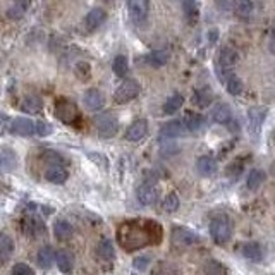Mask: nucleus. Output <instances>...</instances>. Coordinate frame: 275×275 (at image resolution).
<instances>
[{"instance_id": "f257e3e1", "label": "nucleus", "mask_w": 275, "mask_h": 275, "mask_svg": "<svg viewBox=\"0 0 275 275\" xmlns=\"http://www.w3.org/2000/svg\"><path fill=\"white\" fill-rule=\"evenodd\" d=\"M210 236L217 245H224L232 236V222L227 215H215L210 222Z\"/></svg>"}, {"instance_id": "f03ea898", "label": "nucleus", "mask_w": 275, "mask_h": 275, "mask_svg": "<svg viewBox=\"0 0 275 275\" xmlns=\"http://www.w3.org/2000/svg\"><path fill=\"white\" fill-rule=\"evenodd\" d=\"M139 91H141V86H139V83L136 79H126L120 83V86L115 89L114 100H115V103L123 105V103L134 100V98L139 95Z\"/></svg>"}, {"instance_id": "7ed1b4c3", "label": "nucleus", "mask_w": 275, "mask_h": 275, "mask_svg": "<svg viewBox=\"0 0 275 275\" xmlns=\"http://www.w3.org/2000/svg\"><path fill=\"white\" fill-rule=\"evenodd\" d=\"M95 126L102 138H114L119 131V120L112 114H100L95 117Z\"/></svg>"}, {"instance_id": "20e7f679", "label": "nucleus", "mask_w": 275, "mask_h": 275, "mask_svg": "<svg viewBox=\"0 0 275 275\" xmlns=\"http://www.w3.org/2000/svg\"><path fill=\"white\" fill-rule=\"evenodd\" d=\"M128 12L136 24H141L146 21L150 12V0H128Z\"/></svg>"}, {"instance_id": "39448f33", "label": "nucleus", "mask_w": 275, "mask_h": 275, "mask_svg": "<svg viewBox=\"0 0 275 275\" xmlns=\"http://www.w3.org/2000/svg\"><path fill=\"white\" fill-rule=\"evenodd\" d=\"M55 115H57V119L62 120V123L71 124L78 119V107H76L73 102L62 98V100H58L55 103Z\"/></svg>"}, {"instance_id": "423d86ee", "label": "nucleus", "mask_w": 275, "mask_h": 275, "mask_svg": "<svg viewBox=\"0 0 275 275\" xmlns=\"http://www.w3.org/2000/svg\"><path fill=\"white\" fill-rule=\"evenodd\" d=\"M267 117V109L265 107H251L248 110V126H250V134L253 136H258L261 126H263V120Z\"/></svg>"}, {"instance_id": "0eeeda50", "label": "nucleus", "mask_w": 275, "mask_h": 275, "mask_svg": "<svg viewBox=\"0 0 275 275\" xmlns=\"http://www.w3.org/2000/svg\"><path fill=\"white\" fill-rule=\"evenodd\" d=\"M136 198L141 205L150 206L157 201V198H159V191H157L155 184L146 181V182L139 184V186L136 188Z\"/></svg>"}, {"instance_id": "6e6552de", "label": "nucleus", "mask_w": 275, "mask_h": 275, "mask_svg": "<svg viewBox=\"0 0 275 275\" xmlns=\"http://www.w3.org/2000/svg\"><path fill=\"white\" fill-rule=\"evenodd\" d=\"M11 131L17 136H33L37 134V123H33L28 117H16L11 124Z\"/></svg>"}, {"instance_id": "1a4fd4ad", "label": "nucleus", "mask_w": 275, "mask_h": 275, "mask_svg": "<svg viewBox=\"0 0 275 275\" xmlns=\"http://www.w3.org/2000/svg\"><path fill=\"white\" fill-rule=\"evenodd\" d=\"M200 241L198 234L189 231L186 227H174L172 231V242L177 246H193Z\"/></svg>"}, {"instance_id": "9d476101", "label": "nucleus", "mask_w": 275, "mask_h": 275, "mask_svg": "<svg viewBox=\"0 0 275 275\" xmlns=\"http://www.w3.org/2000/svg\"><path fill=\"white\" fill-rule=\"evenodd\" d=\"M105 19H107L105 9L95 7L88 12L86 17H84V28H86V31H89V33H91V31H97L103 22H105Z\"/></svg>"}, {"instance_id": "9b49d317", "label": "nucleus", "mask_w": 275, "mask_h": 275, "mask_svg": "<svg viewBox=\"0 0 275 275\" xmlns=\"http://www.w3.org/2000/svg\"><path fill=\"white\" fill-rule=\"evenodd\" d=\"M83 102H84V107H86L88 110H91V112L100 110L102 107L105 105V98H103L100 89H97V88L86 89L84 95H83Z\"/></svg>"}, {"instance_id": "f8f14e48", "label": "nucleus", "mask_w": 275, "mask_h": 275, "mask_svg": "<svg viewBox=\"0 0 275 275\" xmlns=\"http://www.w3.org/2000/svg\"><path fill=\"white\" fill-rule=\"evenodd\" d=\"M146 133H148V123L145 119H136L128 128V131H126V139L133 143L141 141L146 136Z\"/></svg>"}, {"instance_id": "ddd939ff", "label": "nucleus", "mask_w": 275, "mask_h": 275, "mask_svg": "<svg viewBox=\"0 0 275 275\" xmlns=\"http://www.w3.org/2000/svg\"><path fill=\"white\" fill-rule=\"evenodd\" d=\"M186 131V126H184L182 120H170L162 126L160 129V136L164 139H172V138H179L181 134H184Z\"/></svg>"}, {"instance_id": "4468645a", "label": "nucleus", "mask_w": 275, "mask_h": 275, "mask_svg": "<svg viewBox=\"0 0 275 275\" xmlns=\"http://www.w3.org/2000/svg\"><path fill=\"white\" fill-rule=\"evenodd\" d=\"M219 62L224 69H232L234 66L239 62V53L237 50H234L232 47H224L219 52Z\"/></svg>"}, {"instance_id": "2eb2a0df", "label": "nucleus", "mask_w": 275, "mask_h": 275, "mask_svg": "<svg viewBox=\"0 0 275 275\" xmlns=\"http://www.w3.org/2000/svg\"><path fill=\"white\" fill-rule=\"evenodd\" d=\"M211 120L217 124H229L232 120V110L227 103H219L211 110Z\"/></svg>"}, {"instance_id": "dca6fc26", "label": "nucleus", "mask_w": 275, "mask_h": 275, "mask_svg": "<svg viewBox=\"0 0 275 275\" xmlns=\"http://www.w3.org/2000/svg\"><path fill=\"white\" fill-rule=\"evenodd\" d=\"M67 170L62 165H48L45 170V179L53 184H62L67 181Z\"/></svg>"}, {"instance_id": "f3484780", "label": "nucleus", "mask_w": 275, "mask_h": 275, "mask_svg": "<svg viewBox=\"0 0 275 275\" xmlns=\"http://www.w3.org/2000/svg\"><path fill=\"white\" fill-rule=\"evenodd\" d=\"M196 169H198V172H200L201 175L210 177V175H213L215 172H217V162H215V159H211V157H208V155H203L196 162Z\"/></svg>"}, {"instance_id": "a211bd4d", "label": "nucleus", "mask_w": 275, "mask_h": 275, "mask_svg": "<svg viewBox=\"0 0 275 275\" xmlns=\"http://www.w3.org/2000/svg\"><path fill=\"white\" fill-rule=\"evenodd\" d=\"M14 253V241L9 234H0V263H6Z\"/></svg>"}, {"instance_id": "6ab92c4d", "label": "nucleus", "mask_w": 275, "mask_h": 275, "mask_svg": "<svg viewBox=\"0 0 275 275\" xmlns=\"http://www.w3.org/2000/svg\"><path fill=\"white\" fill-rule=\"evenodd\" d=\"M55 263H57V267H58L60 272L69 273V272H73L74 258H73V255H71L69 251L60 250V251H57V253H55Z\"/></svg>"}, {"instance_id": "aec40b11", "label": "nucleus", "mask_w": 275, "mask_h": 275, "mask_svg": "<svg viewBox=\"0 0 275 275\" xmlns=\"http://www.w3.org/2000/svg\"><path fill=\"white\" fill-rule=\"evenodd\" d=\"M241 253H242V256H245L246 260H251V261H260L261 258H263L261 246L258 245V242H255V241L246 242V245L242 246Z\"/></svg>"}, {"instance_id": "412c9836", "label": "nucleus", "mask_w": 275, "mask_h": 275, "mask_svg": "<svg viewBox=\"0 0 275 275\" xmlns=\"http://www.w3.org/2000/svg\"><path fill=\"white\" fill-rule=\"evenodd\" d=\"M53 234H55V237L58 241H66V239H69L73 236V225L64 219L57 220V222L53 224Z\"/></svg>"}, {"instance_id": "4be33fe9", "label": "nucleus", "mask_w": 275, "mask_h": 275, "mask_svg": "<svg viewBox=\"0 0 275 275\" xmlns=\"http://www.w3.org/2000/svg\"><path fill=\"white\" fill-rule=\"evenodd\" d=\"M182 12L189 24H195L200 17V9H198L196 0H182Z\"/></svg>"}, {"instance_id": "5701e85b", "label": "nucleus", "mask_w": 275, "mask_h": 275, "mask_svg": "<svg viewBox=\"0 0 275 275\" xmlns=\"http://www.w3.org/2000/svg\"><path fill=\"white\" fill-rule=\"evenodd\" d=\"M182 123H184V126H186L188 131H191V133H196V131H200L203 126H205V119H203V115H200V114H193V112H188V114L184 115Z\"/></svg>"}, {"instance_id": "b1692460", "label": "nucleus", "mask_w": 275, "mask_h": 275, "mask_svg": "<svg viewBox=\"0 0 275 275\" xmlns=\"http://www.w3.org/2000/svg\"><path fill=\"white\" fill-rule=\"evenodd\" d=\"M26 232H29L31 236H40L45 232V224L43 220L37 217V215H28L26 217Z\"/></svg>"}, {"instance_id": "393cba45", "label": "nucleus", "mask_w": 275, "mask_h": 275, "mask_svg": "<svg viewBox=\"0 0 275 275\" xmlns=\"http://www.w3.org/2000/svg\"><path fill=\"white\" fill-rule=\"evenodd\" d=\"M43 109V102L38 97H26L21 103V110L26 114H38Z\"/></svg>"}, {"instance_id": "a878e982", "label": "nucleus", "mask_w": 275, "mask_h": 275, "mask_svg": "<svg viewBox=\"0 0 275 275\" xmlns=\"http://www.w3.org/2000/svg\"><path fill=\"white\" fill-rule=\"evenodd\" d=\"M97 253L102 260H107V261L115 258V250H114V245H112L110 239H102V241L98 242Z\"/></svg>"}, {"instance_id": "bb28decb", "label": "nucleus", "mask_w": 275, "mask_h": 275, "mask_svg": "<svg viewBox=\"0 0 275 275\" xmlns=\"http://www.w3.org/2000/svg\"><path fill=\"white\" fill-rule=\"evenodd\" d=\"M53 260H55V253H53V250L50 246H43V248H40V251H38V265L42 268H50L52 267V263H53Z\"/></svg>"}, {"instance_id": "cd10ccee", "label": "nucleus", "mask_w": 275, "mask_h": 275, "mask_svg": "<svg viewBox=\"0 0 275 275\" xmlns=\"http://www.w3.org/2000/svg\"><path fill=\"white\" fill-rule=\"evenodd\" d=\"M26 11H28V0H14L12 2V6L9 7L7 11V16L11 17V19H21V17H24Z\"/></svg>"}, {"instance_id": "c85d7f7f", "label": "nucleus", "mask_w": 275, "mask_h": 275, "mask_svg": "<svg viewBox=\"0 0 275 275\" xmlns=\"http://www.w3.org/2000/svg\"><path fill=\"white\" fill-rule=\"evenodd\" d=\"M182 102H184V98H182V95H179V93L169 97L167 98V102L164 103V114H167V115L175 114V112L182 107Z\"/></svg>"}, {"instance_id": "c756f323", "label": "nucleus", "mask_w": 275, "mask_h": 275, "mask_svg": "<svg viewBox=\"0 0 275 275\" xmlns=\"http://www.w3.org/2000/svg\"><path fill=\"white\" fill-rule=\"evenodd\" d=\"M234 12H236L237 16H241V17H250L255 12L253 0H236Z\"/></svg>"}, {"instance_id": "7c9ffc66", "label": "nucleus", "mask_w": 275, "mask_h": 275, "mask_svg": "<svg viewBox=\"0 0 275 275\" xmlns=\"http://www.w3.org/2000/svg\"><path fill=\"white\" fill-rule=\"evenodd\" d=\"M146 62L151 67H162L169 62V52L167 50H155L146 57Z\"/></svg>"}, {"instance_id": "2f4dec72", "label": "nucleus", "mask_w": 275, "mask_h": 275, "mask_svg": "<svg viewBox=\"0 0 275 275\" xmlns=\"http://www.w3.org/2000/svg\"><path fill=\"white\" fill-rule=\"evenodd\" d=\"M112 71L115 73V76H119V78H124L126 74H128L129 71V60L126 55H117L114 58V62H112Z\"/></svg>"}, {"instance_id": "473e14b6", "label": "nucleus", "mask_w": 275, "mask_h": 275, "mask_svg": "<svg viewBox=\"0 0 275 275\" xmlns=\"http://www.w3.org/2000/svg\"><path fill=\"white\" fill-rule=\"evenodd\" d=\"M265 181V172L261 169H253L250 174H248V188L250 189H258Z\"/></svg>"}, {"instance_id": "72a5a7b5", "label": "nucleus", "mask_w": 275, "mask_h": 275, "mask_svg": "<svg viewBox=\"0 0 275 275\" xmlns=\"http://www.w3.org/2000/svg\"><path fill=\"white\" fill-rule=\"evenodd\" d=\"M225 88H227V91L231 93L232 97H237V95L242 91V81L239 79L236 74H229L227 78H225Z\"/></svg>"}, {"instance_id": "f704fd0d", "label": "nucleus", "mask_w": 275, "mask_h": 275, "mask_svg": "<svg viewBox=\"0 0 275 275\" xmlns=\"http://www.w3.org/2000/svg\"><path fill=\"white\" fill-rule=\"evenodd\" d=\"M203 272L205 275H225V267L217 260H208L203 265Z\"/></svg>"}, {"instance_id": "c9c22d12", "label": "nucleus", "mask_w": 275, "mask_h": 275, "mask_svg": "<svg viewBox=\"0 0 275 275\" xmlns=\"http://www.w3.org/2000/svg\"><path fill=\"white\" fill-rule=\"evenodd\" d=\"M193 102H195L198 107L205 109V107H208L211 103V91L210 89H198L195 97H193Z\"/></svg>"}, {"instance_id": "e433bc0d", "label": "nucleus", "mask_w": 275, "mask_h": 275, "mask_svg": "<svg viewBox=\"0 0 275 275\" xmlns=\"http://www.w3.org/2000/svg\"><path fill=\"white\" fill-rule=\"evenodd\" d=\"M179 196L175 195V193H170V195L165 196V200L162 201V208H164L165 211H169V213H172V211H175L179 208Z\"/></svg>"}, {"instance_id": "4c0bfd02", "label": "nucleus", "mask_w": 275, "mask_h": 275, "mask_svg": "<svg viewBox=\"0 0 275 275\" xmlns=\"http://www.w3.org/2000/svg\"><path fill=\"white\" fill-rule=\"evenodd\" d=\"M74 73L79 79L86 81V79H89V76H91V67H89L88 62H78L74 67Z\"/></svg>"}, {"instance_id": "58836bf2", "label": "nucleus", "mask_w": 275, "mask_h": 275, "mask_svg": "<svg viewBox=\"0 0 275 275\" xmlns=\"http://www.w3.org/2000/svg\"><path fill=\"white\" fill-rule=\"evenodd\" d=\"M11 275H35V273H33V270H31L29 265H26V263H16L14 268H12Z\"/></svg>"}, {"instance_id": "ea45409f", "label": "nucleus", "mask_w": 275, "mask_h": 275, "mask_svg": "<svg viewBox=\"0 0 275 275\" xmlns=\"http://www.w3.org/2000/svg\"><path fill=\"white\" fill-rule=\"evenodd\" d=\"M52 126L48 123H45V120H40L37 123V134L38 136H48V134H52Z\"/></svg>"}, {"instance_id": "a19ab883", "label": "nucleus", "mask_w": 275, "mask_h": 275, "mask_svg": "<svg viewBox=\"0 0 275 275\" xmlns=\"http://www.w3.org/2000/svg\"><path fill=\"white\" fill-rule=\"evenodd\" d=\"M151 275H177L175 273V270H172V267L167 263H159L157 265V270L153 272Z\"/></svg>"}, {"instance_id": "79ce46f5", "label": "nucleus", "mask_w": 275, "mask_h": 275, "mask_svg": "<svg viewBox=\"0 0 275 275\" xmlns=\"http://www.w3.org/2000/svg\"><path fill=\"white\" fill-rule=\"evenodd\" d=\"M150 256H139V258L134 260V268L136 270H146L148 268V265H150Z\"/></svg>"}, {"instance_id": "37998d69", "label": "nucleus", "mask_w": 275, "mask_h": 275, "mask_svg": "<svg viewBox=\"0 0 275 275\" xmlns=\"http://www.w3.org/2000/svg\"><path fill=\"white\" fill-rule=\"evenodd\" d=\"M217 6L220 11H232L236 6V0H217Z\"/></svg>"}, {"instance_id": "c03bdc74", "label": "nucleus", "mask_w": 275, "mask_h": 275, "mask_svg": "<svg viewBox=\"0 0 275 275\" xmlns=\"http://www.w3.org/2000/svg\"><path fill=\"white\" fill-rule=\"evenodd\" d=\"M45 160L47 162H52V165H60L62 164V157L58 153H53V151H48L45 155Z\"/></svg>"}, {"instance_id": "a18cd8bd", "label": "nucleus", "mask_w": 275, "mask_h": 275, "mask_svg": "<svg viewBox=\"0 0 275 275\" xmlns=\"http://www.w3.org/2000/svg\"><path fill=\"white\" fill-rule=\"evenodd\" d=\"M217 38H219V29H210V33H208V42L210 43H215L217 42Z\"/></svg>"}, {"instance_id": "49530a36", "label": "nucleus", "mask_w": 275, "mask_h": 275, "mask_svg": "<svg viewBox=\"0 0 275 275\" xmlns=\"http://www.w3.org/2000/svg\"><path fill=\"white\" fill-rule=\"evenodd\" d=\"M270 48H272V52L275 53V33L272 35V40H270Z\"/></svg>"}, {"instance_id": "de8ad7c7", "label": "nucleus", "mask_w": 275, "mask_h": 275, "mask_svg": "<svg viewBox=\"0 0 275 275\" xmlns=\"http://www.w3.org/2000/svg\"><path fill=\"white\" fill-rule=\"evenodd\" d=\"M4 167H6V159H4V155L0 153V170H2Z\"/></svg>"}, {"instance_id": "09e8293b", "label": "nucleus", "mask_w": 275, "mask_h": 275, "mask_svg": "<svg viewBox=\"0 0 275 275\" xmlns=\"http://www.w3.org/2000/svg\"><path fill=\"white\" fill-rule=\"evenodd\" d=\"M2 120H4V115H2V114H0V124H2Z\"/></svg>"}, {"instance_id": "8fccbe9b", "label": "nucleus", "mask_w": 275, "mask_h": 275, "mask_svg": "<svg viewBox=\"0 0 275 275\" xmlns=\"http://www.w3.org/2000/svg\"><path fill=\"white\" fill-rule=\"evenodd\" d=\"M105 2H109V4H110V2H114V0H105Z\"/></svg>"}, {"instance_id": "3c124183", "label": "nucleus", "mask_w": 275, "mask_h": 275, "mask_svg": "<svg viewBox=\"0 0 275 275\" xmlns=\"http://www.w3.org/2000/svg\"><path fill=\"white\" fill-rule=\"evenodd\" d=\"M273 138H275V131H273Z\"/></svg>"}]
</instances>
